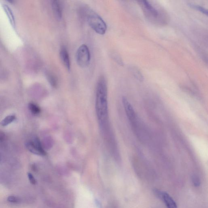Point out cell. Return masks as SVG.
<instances>
[{
	"label": "cell",
	"instance_id": "9a60e30c",
	"mask_svg": "<svg viewBox=\"0 0 208 208\" xmlns=\"http://www.w3.org/2000/svg\"><path fill=\"white\" fill-rule=\"evenodd\" d=\"M190 6H191V7L197 10H198L200 11V12H202L203 14H206V15H207L208 14V11L206 9L202 7L201 6H199V5H193V4H190Z\"/></svg>",
	"mask_w": 208,
	"mask_h": 208
},
{
	"label": "cell",
	"instance_id": "52a82bcc",
	"mask_svg": "<svg viewBox=\"0 0 208 208\" xmlns=\"http://www.w3.org/2000/svg\"><path fill=\"white\" fill-rule=\"evenodd\" d=\"M52 7L54 16L58 21H61L63 15V5L61 1L53 0L52 1Z\"/></svg>",
	"mask_w": 208,
	"mask_h": 208
},
{
	"label": "cell",
	"instance_id": "5bb4252c",
	"mask_svg": "<svg viewBox=\"0 0 208 208\" xmlns=\"http://www.w3.org/2000/svg\"><path fill=\"white\" fill-rule=\"evenodd\" d=\"M28 108L32 114L37 115L39 114L41 112L40 108L38 106L33 103H29Z\"/></svg>",
	"mask_w": 208,
	"mask_h": 208
},
{
	"label": "cell",
	"instance_id": "4fadbf2b",
	"mask_svg": "<svg viewBox=\"0 0 208 208\" xmlns=\"http://www.w3.org/2000/svg\"><path fill=\"white\" fill-rule=\"evenodd\" d=\"M15 119V115H8L6 117L0 122V125L3 126H7L9 124H11L12 122H14V120Z\"/></svg>",
	"mask_w": 208,
	"mask_h": 208
},
{
	"label": "cell",
	"instance_id": "ac0fdd59",
	"mask_svg": "<svg viewBox=\"0 0 208 208\" xmlns=\"http://www.w3.org/2000/svg\"><path fill=\"white\" fill-rule=\"evenodd\" d=\"M28 177L29 181L31 184H35L36 183V181L35 180V178L32 175V173H28Z\"/></svg>",
	"mask_w": 208,
	"mask_h": 208
},
{
	"label": "cell",
	"instance_id": "ba28073f",
	"mask_svg": "<svg viewBox=\"0 0 208 208\" xmlns=\"http://www.w3.org/2000/svg\"><path fill=\"white\" fill-rule=\"evenodd\" d=\"M60 57L62 63L68 71L71 70V64L69 54L65 46H62L60 50Z\"/></svg>",
	"mask_w": 208,
	"mask_h": 208
},
{
	"label": "cell",
	"instance_id": "8fae6325",
	"mask_svg": "<svg viewBox=\"0 0 208 208\" xmlns=\"http://www.w3.org/2000/svg\"><path fill=\"white\" fill-rule=\"evenodd\" d=\"M3 7L7 15L11 24H12V26L14 27L15 26V18H14V14H13V12H12L10 8L8 5H6V4H3Z\"/></svg>",
	"mask_w": 208,
	"mask_h": 208
},
{
	"label": "cell",
	"instance_id": "9c48e42d",
	"mask_svg": "<svg viewBox=\"0 0 208 208\" xmlns=\"http://www.w3.org/2000/svg\"><path fill=\"white\" fill-rule=\"evenodd\" d=\"M142 2L147 12L150 14V15L154 18H157L159 16V12L155 8L153 7L147 1H143Z\"/></svg>",
	"mask_w": 208,
	"mask_h": 208
},
{
	"label": "cell",
	"instance_id": "3957f363",
	"mask_svg": "<svg viewBox=\"0 0 208 208\" xmlns=\"http://www.w3.org/2000/svg\"><path fill=\"white\" fill-rule=\"evenodd\" d=\"M90 60V53L89 48L85 44L81 45L76 53V61L78 65L82 68L87 67Z\"/></svg>",
	"mask_w": 208,
	"mask_h": 208
},
{
	"label": "cell",
	"instance_id": "277c9868",
	"mask_svg": "<svg viewBox=\"0 0 208 208\" xmlns=\"http://www.w3.org/2000/svg\"><path fill=\"white\" fill-rule=\"evenodd\" d=\"M26 148L33 154L39 156H45L46 152L44 151L40 139L36 136H34L31 140L26 143Z\"/></svg>",
	"mask_w": 208,
	"mask_h": 208
},
{
	"label": "cell",
	"instance_id": "7a4b0ae2",
	"mask_svg": "<svg viewBox=\"0 0 208 208\" xmlns=\"http://www.w3.org/2000/svg\"><path fill=\"white\" fill-rule=\"evenodd\" d=\"M81 10L82 17L86 20L91 28L100 35H103L105 34L107 26L102 18L88 8L83 7Z\"/></svg>",
	"mask_w": 208,
	"mask_h": 208
},
{
	"label": "cell",
	"instance_id": "6da1fadb",
	"mask_svg": "<svg viewBox=\"0 0 208 208\" xmlns=\"http://www.w3.org/2000/svg\"><path fill=\"white\" fill-rule=\"evenodd\" d=\"M96 111L100 128L103 132H107L109 128L107 86L105 78L101 76L97 84Z\"/></svg>",
	"mask_w": 208,
	"mask_h": 208
},
{
	"label": "cell",
	"instance_id": "7c38bea8",
	"mask_svg": "<svg viewBox=\"0 0 208 208\" xmlns=\"http://www.w3.org/2000/svg\"><path fill=\"white\" fill-rule=\"evenodd\" d=\"M131 70L132 74L136 79H137L139 81H141V82L143 81V79H144L143 76L140 71L136 67L132 66V67L131 68Z\"/></svg>",
	"mask_w": 208,
	"mask_h": 208
},
{
	"label": "cell",
	"instance_id": "e0dca14e",
	"mask_svg": "<svg viewBox=\"0 0 208 208\" xmlns=\"http://www.w3.org/2000/svg\"><path fill=\"white\" fill-rule=\"evenodd\" d=\"M192 181L195 187H198L201 184V181L197 176L196 175L192 176Z\"/></svg>",
	"mask_w": 208,
	"mask_h": 208
},
{
	"label": "cell",
	"instance_id": "8992f818",
	"mask_svg": "<svg viewBox=\"0 0 208 208\" xmlns=\"http://www.w3.org/2000/svg\"><path fill=\"white\" fill-rule=\"evenodd\" d=\"M122 101L128 118L131 124H132L137 119L134 109L126 98L123 97Z\"/></svg>",
	"mask_w": 208,
	"mask_h": 208
},
{
	"label": "cell",
	"instance_id": "2e32d148",
	"mask_svg": "<svg viewBox=\"0 0 208 208\" xmlns=\"http://www.w3.org/2000/svg\"><path fill=\"white\" fill-rule=\"evenodd\" d=\"M7 200L9 202L13 203H19V202H21V199L15 196H9L7 198Z\"/></svg>",
	"mask_w": 208,
	"mask_h": 208
},
{
	"label": "cell",
	"instance_id": "5b68a950",
	"mask_svg": "<svg viewBox=\"0 0 208 208\" xmlns=\"http://www.w3.org/2000/svg\"><path fill=\"white\" fill-rule=\"evenodd\" d=\"M154 194L164 202L167 208H178L173 198L166 192L154 190Z\"/></svg>",
	"mask_w": 208,
	"mask_h": 208
},
{
	"label": "cell",
	"instance_id": "30bf717a",
	"mask_svg": "<svg viewBox=\"0 0 208 208\" xmlns=\"http://www.w3.org/2000/svg\"><path fill=\"white\" fill-rule=\"evenodd\" d=\"M48 81L53 87L56 88L58 85V80L57 76L53 72L48 71L46 73Z\"/></svg>",
	"mask_w": 208,
	"mask_h": 208
},
{
	"label": "cell",
	"instance_id": "d6986e66",
	"mask_svg": "<svg viewBox=\"0 0 208 208\" xmlns=\"http://www.w3.org/2000/svg\"><path fill=\"white\" fill-rule=\"evenodd\" d=\"M5 136L4 133L0 131V141L3 140L5 138Z\"/></svg>",
	"mask_w": 208,
	"mask_h": 208
}]
</instances>
